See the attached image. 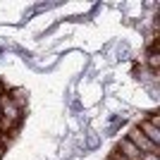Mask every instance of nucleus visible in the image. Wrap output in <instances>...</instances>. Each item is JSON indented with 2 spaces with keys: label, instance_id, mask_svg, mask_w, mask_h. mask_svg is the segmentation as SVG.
Wrapping results in <instances>:
<instances>
[{
  "label": "nucleus",
  "instance_id": "nucleus-1",
  "mask_svg": "<svg viewBox=\"0 0 160 160\" xmlns=\"http://www.w3.org/2000/svg\"><path fill=\"white\" fill-rule=\"evenodd\" d=\"M127 141H132V143H134L136 148H139L141 153H155V155H160V146L151 143V141H148V139H146V136H143V134H141L136 127H132V129H129Z\"/></svg>",
  "mask_w": 160,
  "mask_h": 160
},
{
  "label": "nucleus",
  "instance_id": "nucleus-2",
  "mask_svg": "<svg viewBox=\"0 0 160 160\" xmlns=\"http://www.w3.org/2000/svg\"><path fill=\"white\" fill-rule=\"evenodd\" d=\"M0 112H2V117H7L12 122H22V108H17L10 100V93L0 96Z\"/></svg>",
  "mask_w": 160,
  "mask_h": 160
},
{
  "label": "nucleus",
  "instance_id": "nucleus-3",
  "mask_svg": "<svg viewBox=\"0 0 160 160\" xmlns=\"http://www.w3.org/2000/svg\"><path fill=\"white\" fill-rule=\"evenodd\" d=\"M117 153H120L124 160H141V158H143V153L134 146L132 141H127V139H122L120 143H117Z\"/></svg>",
  "mask_w": 160,
  "mask_h": 160
},
{
  "label": "nucleus",
  "instance_id": "nucleus-4",
  "mask_svg": "<svg viewBox=\"0 0 160 160\" xmlns=\"http://www.w3.org/2000/svg\"><path fill=\"white\" fill-rule=\"evenodd\" d=\"M136 129H139L143 136H146L151 143H155V146H160V129L158 127H153V124H148L146 120H141L139 124H136Z\"/></svg>",
  "mask_w": 160,
  "mask_h": 160
},
{
  "label": "nucleus",
  "instance_id": "nucleus-5",
  "mask_svg": "<svg viewBox=\"0 0 160 160\" xmlns=\"http://www.w3.org/2000/svg\"><path fill=\"white\" fill-rule=\"evenodd\" d=\"M10 100H12L17 108H24V105H27V100H29V91H24V88H14L12 96H10Z\"/></svg>",
  "mask_w": 160,
  "mask_h": 160
},
{
  "label": "nucleus",
  "instance_id": "nucleus-6",
  "mask_svg": "<svg viewBox=\"0 0 160 160\" xmlns=\"http://www.w3.org/2000/svg\"><path fill=\"white\" fill-rule=\"evenodd\" d=\"M148 67H151V69H153V72H158V67H160V55L155 53V50H151V53H148Z\"/></svg>",
  "mask_w": 160,
  "mask_h": 160
},
{
  "label": "nucleus",
  "instance_id": "nucleus-7",
  "mask_svg": "<svg viewBox=\"0 0 160 160\" xmlns=\"http://www.w3.org/2000/svg\"><path fill=\"white\" fill-rule=\"evenodd\" d=\"M141 160H160V155H155V153H143V158Z\"/></svg>",
  "mask_w": 160,
  "mask_h": 160
},
{
  "label": "nucleus",
  "instance_id": "nucleus-8",
  "mask_svg": "<svg viewBox=\"0 0 160 160\" xmlns=\"http://www.w3.org/2000/svg\"><path fill=\"white\" fill-rule=\"evenodd\" d=\"M7 93V86H5V81L0 79V96H5Z\"/></svg>",
  "mask_w": 160,
  "mask_h": 160
},
{
  "label": "nucleus",
  "instance_id": "nucleus-9",
  "mask_svg": "<svg viewBox=\"0 0 160 160\" xmlns=\"http://www.w3.org/2000/svg\"><path fill=\"white\" fill-rule=\"evenodd\" d=\"M0 120H2V112H0Z\"/></svg>",
  "mask_w": 160,
  "mask_h": 160
},
{
  "label": "nucleus",
  "instance_id": "nucleus-10",
  "mask_svg": "<svg viewBox=\"0 0 160 160\" xmlns=\"http://www.w3.org/2000/svg\"><path fill=\"white\" fill-rule=\"evenodd\" d=\"M0 148H2V146H0Z\"/></svg>",
  "mask_w": 160,
  "mask_h": 160
}]
</instances>
